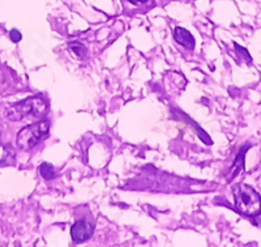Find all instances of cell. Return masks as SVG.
<instances>
[{"mask_svg": "<svg viewBox=\"0 0 261 247\" xmlns=\"http://www.w3.org/2000/svg\"><path fill=\"white\" fill-rule=\"evenodd\" d=\"M48 113V105L42 97H29L27 100L17 102L16 105L7 109L4 115L7 119L13 122H20L25 118H34L41 119Z\"/></svg>", "mask_w": 261, "mask_h": 247, "instance_id": "cell-1", "label": "cell"}, {"mask_svg": "<svg viewBox=\"0 0 261 247\" xmlns=\"http://www.w3.org/2000/svg\"><path fill=\"white\" fill-rule=\"evenodd\" d=\"M235 207L249 217H255L261 213V197L257 191L246 183H238L232 188Z\"/></svg>", "mask_w": 261, "mask_h": 247, "instance_id": "cell-2", "label": "cell"}, {"mask_svg": "<svg viewBox=\"0 0 261 247\" xmlns=\"http://www.w3.org/2000/svg\"><path fill=\"white\" fill-rule=\"evenodd\" d=\"M50 120L43 119L27 126L17 134V146L22 151H30L42 140L47 139L50 134Z\"/></svg>", "mask_w": 261, "mask_h": 247, "instance_id": "cell-3", "label": "cell"}, {"mask_svg": "<svg viewBox=\"0 0 261 247\" xmlns=\"http://www.w3.org/2000/svg\"><path fill=\"white\" fill-rule=\"evenodd\" d=\"M93 232H94V228H93V225L89 221L86 220L76 221L71 228L72 239L76 243H83V242L92 238Z\"/></svg>", "mask_w": 261, "mask_h": 247, "instance_id": "cell-4", "label": "cell"}, {"mask_svg": "<svg viewBox=\"0 0 261 247\" xmlns=\"http://www.w3.org/2000/svg\"><path fill=\"white\" fill-rule=\"evenodd\" d=\"M174 39L178 42L179 45L184 46L188 50H193L195 48V38L192 34L188 32L187 29H184L181 27H176L174 30Z\"/></svg>", "mask_w": 261, "mask_h": 247, "instance_id": "cell-5", "label": "cell"}, {"mask_svg": "<svg viewBox=\"0 0 261 247\" xmlns=\"http://www.w3.org/2000/svg\"><path fill=\"white\" fill-rule=\"evenodd\" d=\"M249 148H251V145H244L241 148V151H239L238 156L235 157V161H234V164H232L231 169H230V171H228V173H230L227 177L228 182L232 181V179H234L238 174L241 173V170H243L244 157H246V153Z\"/></svg>", "mask_w": 261, "mask_h": 247, "instance_id": "cell-6", "label": "cell"}, {"mask_svg": "<svg viewBox=\"0 0 261 247\" xmlns=\"http://www.w3.org/2000/svg\"><path fill=\"white\" fill-rule=\"evenodd\" d=\"M39 173H41V176L46 181H50V179H54L57 177V170H55V167L50 162H43V164H41V166H39Z\"/></svg>", "mask_w": 261, "mask_h": 247, "instance_id": "cell-7", "label": "cell"}, {"mask_svg": "<svg viewBox=\"0 0 261 247\" xmlns=\"http://www.w3.org/2000/svg\"><path fill=\"white\" fill-rule=\"evenodd\" d=\"M68 46L77 58L84 59V58L86 57V53H88V50H86V47L83 45V43H80V42H77V41H73V42H69Z\"/></svg>", "mask_w": 261, "mask_h": 247, "instance_id": "cell-8", "label": "cell"}, {"mask_svg": "<svg viewBox=\"0 0 261 247\" xmlns=\"http://www.w3.org/2000/svg\"><path fill=\"white\" fill-rule=\"evenodd\" d=\"M13 156H15V152L11 146H4L0 144V164L13 158Z\"/></svg>", "mask_w": 261, "mask_h": 247, "instance_id": "cell-9", "label": "cell"}, {"mask_svg": "<svg viewBox=\"0 0 261 247\" xmlns=\"http://www.w3.org/2000/svg\"><path fill=\"white\" fill-rule=\"evenodd\" d=\"M9 37H11L12 42H20L21 38H22V36H21L20 32H18V30H16V29L11 30V33H9Z\"/></svg>", "mask_w": 261, "mask_h": 247, "instance_id": "cell-10", "label": "cell"}, {"mask_svg": "<svg viewBox=\"0 0 261 247\" xmlns=\"http://www.w3.org/2000/svg\"><path fill=\"white\" fill-rule=\"evenodd\" d=\"M128 2L132 4H140V3H146L148 0H128Z\"/></svg>", "mask_w": 261, "mask_h": 247, "instance_id": "cell-11", "label": "cell"}, {"mask_svg": "<svg viewBox=\"0 0 261 247\" xmlns=\"http://www.w3.org/2000/svg\"><path fill=\"white\" fill-rule=\"evenodd\" d=\"M260 224H261V223H260Z\"/></svg>", "mask_w": 261, "mask_h": 247, "instance_id": "cell-12", "label": "cell"}]
</instances>
